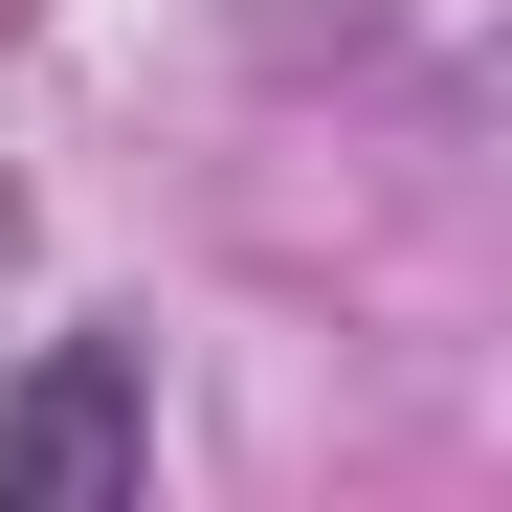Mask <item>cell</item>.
<instances>
[{"instance_id": "1", "label": "cell", "mask_w": 512, "mask_h": 512, "mask_svg": "<svg viewBox=\"0 0 512 512\" xmlns=\"http://www.w3.org/2000/svg\"><path fill=\"white\" fill-rule=\"evenodd\" d=\"M67 490H156V357L134 334H45L0 379V512H67Z\"/></svg>"}]
</instances>
